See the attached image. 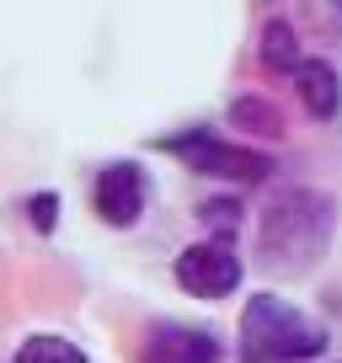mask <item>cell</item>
I'll use <instances>...</instances> for the list:
<instances>
[{
  "label": "cell",
  "mask_w": 342,
  "mask_h": 363,
  "mask_svg": "<svg viewBox=\"0 0 342 363\" xmlns=\"http://www.w3.org/2000/svg\"><path fill=\"white\" fill-rule=\"evenodd\" d=\"M198 219L209 225V240H230L241 230V219H246V208H241L236 193H214V198L198 203Z\"/></svg>",
  "instance_id": "11"
},
{
  "label": "cell",
  "mask_w": 342,
  "mask_h": 363,
  "mask_svg": "<svg viewBox=\"0 0 342 363\" xmlns=\"http://www.w3.org/2000/svg\"><path fill=\"white\" fill-rule=\"evenodd\" d=\"M326 347H331V331L273 289H257L241 305V320H236L241 363H316Z\"/></svg>",
  "instance_id": "2"
},
{
  "label": "cell",
  "mask_w": 342,
  "mask_h": 363,
  "mask_svg": "<svg viewBox=\"0 0 342 363\" xmlns=\"http://www.w3.org/2000/svg\"><path fill=\"white\" fill-rule=\"evenodd\" d=\"M263 65L278 69V75H294V69L305 65V54H299V33L284 22V16H273V22L263 27Z\"/></svg>",
  "instance_id": "9"
},
{
  "label": "cell",
  "mask_w": 342,
  "mask_h": 363,
  "mask_svg": "<svg viewBox=\"0 0 342 363\" xmlns=\"http://www.w3.org/2000/svg\"><path fill=\"white\" fill-rule=\"evenodd\" d=\"M171 278H177V289H182L187 299H230L241 284H246V262L236 257V246L230 240H193V246L177 251V262H171Z\"/></svg>",
  "instance_id": "4"
},
{
  "label": "cell",
  "mask_w": 342,
  "mask_h": 363,
  "mask_svg": "<svg viewBox=\"0 0 342 363\" xmlns=\"http://www.w3.org/2000/svg\"><path fill=\"white\" fill-rule=\"evenodd\" d=\"M230 128H236V134H257V139H284V113H278L267 96L246 91V96L230 102Z\"/></svg>",
  "instance_id": "8"
},
{
  "label": "cell",
  "mask_w": 342,
  "mask_h": 363,
  "mask_svg": "<svg viewBox=\"0 0 342 363\" xmlns=\"http://www.w3.org/2000/svg\"><path fill=\"white\" fill-rule=\"evenodd\" d=\"M289 80H294L299 107H305L316 123H331V118L342 113V75H337V65H326V59H305Z\"/></svg>",
  "instance_id": "7"
},
{
  "label": "cell",
  "mask_w": 342,
  "mask_h": 363,
  "mask_svg": "<svg viewBox=\"0 0 342 363\" xmlns=\"http://www.w3.org/2000/svg\"><path fill=\"white\" fill-rule=\"evenodd\" d=\"M92 208L107 230H134L150 208V171L139 160H107L92 182Z\"/></svg>",
  "instance_id": "5"
},
{
  "label": "cell",
  "mask_w": 342,
  "mask_h": 363,
  "mask_svg": "<svg viewBox=\"0 0 342 363\" xmlns=\"http://www.w3.org/2000/svg\"><path fill=\"white\" fill-rule=\"evenodd\" d=\"M155 150H166L171 160H182L193 177L225 182V187H257L278 171V155L246 139L214 134V128H182V134H160Z\"/></svg>",
  "instance_id": "3"
},
{
  "label": "cell",
  "mask_w": 342,
  "mask_h": 363,
  "mask_svg": "<svg viewBox=\"0 0 342 363\" xmlns=\"http://www.w3.org/2000/svg\"><path fill=\"white\" fill-rule=\"evenodd\" d=\"M225 358V342L204 326H177V320H160L145 331L139 342V363H219Z\"/></svg>",
  "instance_id": "6"
},
{
  "label": "cell",
  "mask_w": 342,
  "mask_h": 363,
  "mask_svg": "<svg viewBox=\"0 0 342 363\" xmlns=\"http://www.w3.org/2000/svg\"><path fill=\"white\" fill-rule=\"evenodd\" d=\"M59 208H65V198H59L54 187H43V193L27 198V225H33L38 235H54L59 230Z\"/></svg>",
  "instance_id": "12"
},
{
  "label": "cell",
  "mask_w": 342,
  "mask_h": 363,
  "mask_svg": "<svg viewBox=\"0 0 342 363\" xmlns=\"http://www.w3.org/2000/svg\"><path fill=\"white\" fill-rule=\"evenodd\" d=\"M331 235H337V203L316 187H284L257 214V267L299 278V272L321 267Z\"/></svg>",
  "instance_id": "1"
},
{
  "label": "cell",
  "mask_w": 342,
  "mask_h": 363,
  "mask_svg": "<svg viewBox=\"0 0 342 363\" xmlns=\"http://www.w3.org/2000/svg\"><path fill=\"white\" fill-rule=\"evenodd\" d=\"M11 363H92L86 358V347L70 337H59V331H33V337L16 347Z\"/></svg>",
  "instance_id": "10"
}]
</instances>
